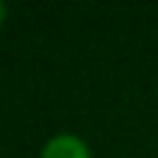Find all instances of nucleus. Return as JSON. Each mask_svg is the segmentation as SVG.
Segmentation results:
<instances>
[{
	"label": "nucleus",
	"instance_id": "nucleus-1",
	"mask_svg": "<svg viewBox=\"0 0 158 158\" xmlns=\"http://www.w3.org/2000/svg\"><path fill=\"white\" fill-rule=\"evenodd\" d=\"M42 158H89V147L72 133H58L44 144Z\"/></svg>",
	"mask_w": 158,
	"mask_h": 158
},
{
	"label": "nucleus",
	"instance_id": "nucleus-2",
	"mask_svg": "<svg viewBox=\"0 0 158 158\" xmlns=\"http://www.w3.org/2000/svg\"><path fill=\"white\" fill-rule=\"evenodd\" d=\"M3 14H6V11H3V3H0V22H3Z\"/></svg>",
	"mask_w": 158,
	"mask_h": 158
}]
</instances>
